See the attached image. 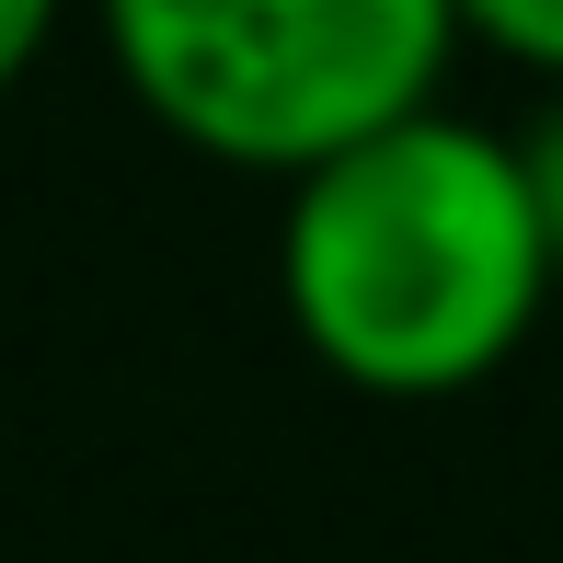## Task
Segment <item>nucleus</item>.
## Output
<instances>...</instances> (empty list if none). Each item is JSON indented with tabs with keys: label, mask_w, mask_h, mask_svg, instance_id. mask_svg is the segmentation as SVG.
<instances>
[{
	"label": "nucleus",
	"mask_w": 563,
	"mask_h": 563,
	"mask_svg": "<svg viewBox=\"0 0 563 563\" xmlns=\"http://www.w3.org/2000/svg\"><path fill=\"white\" fill-rule=\"evenodd\" d=\"M276 288L299 345L345 391L449 402L495 379L552 299V253L506 126L426 104L391 139L299 173L276 219Z\"/></svg>",
	"instance_id": "1"
},
{
	"label": "nucleus",
	"mask_w": 563,
	"mask_h": 563,
	"mask_svg": "<svg viewBox=\"0 0 563 563\" xmlns=\"http://www.w3.org/2000/svg\"><path fill=\"white\" fill-rule=\"evenodd\" d=\"M104 46L150 115L242 173H322L438 104L449 0H115Z\"/></svg>",
	"instance_id": "2"
},
{
	"label": "nucleus",
	"mask_w": 563,
	"mask_h": 563,
	"mask_svg": "<svg viewBox=\"0 0 563 563\" xmlns=\"http://www.w3.org/2000/svg\"><path fill=\"white\" fill-rule=\"evenodd\" d=\"M460 46H483V58H506V69H541L563 92V0H472V12H460Z\"/></svg>",
	"instance_id": "3"
},
{
	"label": "nucleus",
	"mask_w": 563,
	"mask_h": 563,
	"mask_svg": "<svg viewBox=\"0 0 563 563\" xmlns=\"http://www.w3.org/2000/svg\"><path fill=\"white\" fill-rule=\"evenodd\" d=\"M518 150V185H529V219H541V253H552V288H563V92H541V115L506 126Z\"/></svg>",
	"instance_id": "4"
},
{
	"label": "nucleus",
	"mask_w": 563,
	"mask_h": 563,
	"mask_svg": "<svg viewBox=\"0 0 563 563\" xmlns=\"http://www.w3.org/2000/svg\"><path fill=\"white\" fill-rule=\"evenodd\" d=\"M46 58V0H0V92Z\"/></svg>",
	"instance_id": "5"
}]
</instances>
